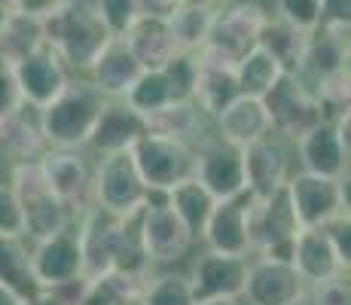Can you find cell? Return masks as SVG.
I'll return each mask as SVG.
<instances>
[{
  "label": "cell",
  "mask_w": 351,
  "mask_h": 305,
  "mask_svg": "<svg viewBox=\"0 0 351 305\" xmlns=\"http://www.w3.org/2000/svg\"><path fill=\"white\" fill-rule=\"evenodd\" d=\"M290 266L296 269V275L302 278V284H318L327 281L333 275L348 272L342 266V260L336 256L333 244H330V235L324 226L315 229H300L293 239V250H290Z\"/></svg>",
  "instance_id": "cell-22"
},
{
  "label": "cell",
  "mask_w": 351,
  "mask_h": 305,
  "mask_svg": "<svg viewBox=\"0 0 351 305\" xmlns=\"http://www.w3.org/2000/svg\"><path fill=\"white\" fill-rule=\"evenodd\" d=\"M58 3H64V0H12V12H25V16L43 19L46 12L56 10Z\"/></svg>",
  "instance_id": "cell-47"
},
{
  "label": "cell",
  "mask_w": 351,
  "mask_h": 305,
  "mask_svg": "<svg viewBox=\"0 0 351 305\" xmlns=\"http://www.w3.org/2000/svg\"><path fill=\"white\" fill-rule=\"evenodd\" d=\"M10 6H6V0H0V28H3V25H6V19H10Z\"/></svg>",
  "instance_id": "cell-51"
},
{
  "label": "cell",
  "mask_w": 351,
  "mask_h": 305,
  "mask_svg": "<svg viewBox=\"0 0 351 305\" xmlns=\"http://www.w3.org/2000/svg\"><path fill=\"white\" fill-rule=\"evenodd\" d=\"M296 232H300V220L290 208L285 186L275 189L266 199L251 202V254L290 260Z\"/></svg>",
  "instance_id": "cell-12"
},
{
  "label": "cell",
  "mask_w": 351,
  "mask_h": 305,
  "mask_svg": "<svg viewBox=\"0 0 351 305\" xmlns=\"http://www.w3.org/2000/svg\"><path fill=\"white\" fill-rule=\"evenodd\" d=\"M300 293H306V284L290 266V260L256 256L254 263H247L245 290H241L245 305H287Z\"/></svg>",
  "instance_id": "cell-17"
},
{
  "label": "cell",
  "mask_w": 351,
  "mask_h": 305,
  "mask_svg": "<svg viewBox=\"0 0 351 305\" xmlns=\"http://www.w3.org/2000/svg\"><path fill=\"white\" fill-rule=\"evenodd\" d=\"M92 205L107 208L119 217H128L147 205V186L128 150L104 153L98 159L95 183H92Z\"/></svg>",
  "instance_id": "cell-11"
},
{
  "label": "cell",
  "mask_w": 351,
  "mask_h": 305,
  "mask_svg": "<svg viewBox=\"0 0 351 305\" xmlns=\"http://www.w3.org/2000/svg\"><path fill=\"white\" fill-rule=\"evenodd\" d=\"M312 305H351V287H348V272L333 275L327 281L308 284L306 287Z\"/></svg>",
  "instance_id": "cell-42"
},
{
  "label": "cell",
  "mask_w": 351,
  "mask_h": 305,
  "mask_svg": "<svg viewBox=\"0 0 351 305\" xmlns=\"http://www.w3.org/2000/svg\"><path fill=\"white\" fill-rule=\"evenodd\" d=\"M144 134H147L144 113H138L132 104H125L123 98H104L86 147L95 150L98 156L119 153V150H132V144L141 141Z\"/></svg>",
  "instance_id": "cell-21"
},
{
  "label": "cell",
  "mask_w": 351,
  "mask_h": 305,
  "mask_svg": "<svg viewBox=\"0 0 351 305\" xmlns=\"http://www.w3.org/2000/svg\"><path fill=\"white\" fill-rule=\"evenodd\" d=\"M180 6H184V0H138V16L171 19Z\"/></svg>",
  "instance_id": "cell-46"
},
{
  "label": "cell",
  "mask_w": 351,
  "mask_h": 305,
  "mask_svg": "<svg viewBox=\"0 0 351 305\" xmlns=\"http://www.w3.org/2000/svg\"><path fill=\"white\" fill-rule=\"evenodd\" d=\"M348 67V28H330V25H318L308 31V46L306 58H302L300 77L308 86H315L324 77L346 71Z\"/></svg>",
  "instance_id": "cell-25"
},
{
  "label": "cell",
  "mask_w": 351,
  "mask_h": 305,
  "mask_svg": "<svg viewBox=\"0 0 351 305\" xmlns=\"http://www.w3.org/2000/svg\"><path fill=\"white\" fill-rule=\"evenodd\" d=\"M147 134H159V138H174V141H193L202 138L205 132V113L199 110L193 98H174L165 107L147 113Z\"/></svg>",
  "instance_id": "cell-28"
},
{
  "label": "cell",
  "mask_w": 351,
  "mask_h": 305,
  "mask_svg": "<svg viewBox=\"0 0 351 305\" xmlns=\"http://www.w3.org/2000/svg\"><path fill=\"white\" fill-rule=\"evenodd\" d=\"M302 171L324 174V178H342L348 174L351 156V110L336 119H321L302 138L293 141Z\"/></svg>",
  "instance_id": "cell-9"
},
{
  "label": "cell",
  "mask_w": 351,
  "mask_h": 305,
  "mask_svg": "<svg viewBox=\"0 0 351 305\" xmlns=\"http://www.w3.org/2000/svg\"><path fill=\"white\" fill-rule=\"evenodd\" d=\"M128 153L147 193H168L171 186L195 174V144H186V141L144 134L141 141H134Z\"/></svg>",
  "instance_id": "cell-6"
},
{
  "label": "cell",
  "mask_w": 351,
  "mask_h": 305,
  "mask_svg": "<svg viewBox=\"0 0 351 305\" xmlns=\"http://www.w3.org/2000/svg\"><path fill=\"white\" fill-rule=\"evenodd\" d=\"M251 202L254 195L247 189L214 202L211 214L205 220V229H202V241L208 244V250L235 256L251 254Z\"/></svg>",
  "instance_id": "cell-15"
},
{
  "label": "cell",
  "mask_w": 351,
  "mask_h": 305,
  "mask_svg": "<svg viewBox=\"0 0 351 305\" xmlns=\"http://www.w3.org/2000/svg\"><path fill=\"white\" fill-rule=\"evenodd\" d=\"M138 305H195L190 278L178 272H165L156 278H147L144 290L138 296Z\"/></svg>",
  "instance_id": "cell-38"
},
{
  "label": "cell",
  "mask_w": 351,
  "mask_h": 305,
  "mask_svg": "<svg viewBox=\"0 0 351 305\" xmlns=\"http://www.w3.org/2000/svg\"><path fill=\"white\" fill-rule=\"evenodd\" d=\"M0 305H28L22 293H16L12 287H6V284H0Z\"/></svg>",
  "instance_id": "cell-49"
},
{
  "label": "cell",
  "mask_w": 351,
  "mask_h": 305,
  "mask_svg": "<svg viewBox=\"0 0 351 305\" xmlns=\"http://www.w3.org/2000/svg\"><path fill=\"white\" fill-rule=\"evenodd\" d=\"M10 186L16 189L19 202L25 211V239L43 241L49 235L62 232L71 226L73 214L67 211V205L49 189L43 171H40L37 159H22L12 162V174H10Z\"/></svg>",
  "instance_id": "cell-3"
},
{
  "label": "cell",
  "mask_w": 351,
  "mask_h": 305,
  "mask_svg": "<svg viewBox=\"0 0 351 305\" xmlns=\"http://www.w3.org/2000/svg\"><path fill=\"white\" fill-rule=\"evenodd\" d=\"M256 46H263L285 71L300 73L302 58H306V46H308V31L293 28V25L278 16H269L266 22H263L260 43Z\"/></svg>",
  "instance_id": "cell-29"
},
{
  "label": "cell",
  "mask_w": 351,
  "mask_h": 305,
  "mask_svg": "<svg viewBox=\"0 0 351 305\" xmlns=\"http://www.w3.org/2000/svg\"><path fill=\"white\" fill-rule=\"evenodd\" d=\"M138 235L150 263H180L193 247V232L168 205V193H147V205L138 211Z\"/></svg>",
  "instance_id": "cell-8"
},
{
  "label": "cell",
  "mask_w": 351,
  "mask_h": 305,
  "mask_svg": "<svg viewBox=\"0 0 351 305\" xmlns=\"http://www.w3.org/2000/svg\"><path fill=\"white\" fill-rule=\"evenodd\" d=\"M28 107H22L19 113L6 117L0 122V156L12 162H22V159H40L46 150V141L40 134L37 117L28 119Z\"/></svg>",
  "instance_id": "cell-30"
},
{
  "label": "cell",
  "mask_w": 351,
  "mask_h": 305,
  "mask_svg": "<svg viewBox=\"0 0 351 305\" xmlns=\"http://www.w3.org/2000/svg\"><path fill=\"white\" fill-rule=\"evenodd\" d=\"M83 223L77 229V239H80V250H83V275L86 278H98L107 275L117 263L119 250L125 244L128 235V217H119L107 208H86Z\"/></svg>",
  "instance_id": "cell-13"
},
{
  "label": "cell",
  "mask_w": 351,
  "mask_h": 305,
  "mask_svg": "<svg viewBox=\"0 0 351 305\" xmlns=\"http://www.w3.org/2000/svg\"><path fill=\"white\" fill-rule=\"evenodd\" d=\"M195 305H245V302H241V296H217V300H205Z\"/></svg>",
  "instance_id": "cell-50"
},
{
  "label": "cell",
  "mask_w": 351,
  "mask_h": 305,
  "mask_svg": "<svg viewBox=\"0 0 351 305\" xmlns=\"http://www.w3.org/2000/svg\"><path fill=\"white\" fill-rule=\"evenodd\" d=\"M195 180L214 195V199H229V195L245 193V165H241V150L229 147L220 138L202 141L195 147Z\"/></svg>",
  "instance_id": "cell-18"
},
{
  "label": "cell",
  "mask_w": 351,
  "mask_h": 305,
  "mask_svg": "<svg viewBox=\"0 0 351 305\" xmlns=\"http://www.w3.org/2000/svg\"><path fill=\"white\" fill-rule=\"evenodd\" d=\"M239 80H235V64L208 58L199 52V73H195L193 101L208 119H214L232 98H239Z\"/></svg>",
  "instance_id": "cell-27"
},
{
  "label": "cell",
  "mask_w": 351,
  "mask_h": 305,
  "mask_svg": "<svg viewBox=\"0 0 351 305\" xmlns=\"http://www.w3.org/2000/svg\"><path fill=\"white\" fill-rule=\"evenodd\" d=\"M0 235L6 239H25V211L16 189L0 180Z\"/></svg>",
  "instance_id": "cell-40"
},
{
  "label": "cell",
  "mask_w": 351,
  "mask_h": 305,
  "mask_svg": "<svg viewBox=\"0 0 351 305\" xmlns=\"http://www.w3.org/2000/svg\"><path fill=\"white\" fill-rule=\"evenodd\" d=\"M214 10L202 3H186L168 19V28H171L174 46L178 52H202L208 40V28H211Z\"/></svg>",
  "instance_id": "cell-35"
},
{
  "label": "cell",
  "mask_w": 351,
  "mask_h": 305,
  "mask_svg": "<svg viewBox=\"0 0 351 305\" xmlns=\"http://www.w3.org/2000/svg\"><path fill=\"white\" fill-rule=\"evenodd\" d=\"M43 43V34H40V19L25 16V12H10L6 25L0 28V52L6 58H22L31 49Z\"/></svg>",
  "instance_id": "cell-37"
},
{
  "label": "cell",
  "mask_w": 351,
  "mask_h": 305,
  "mask_svg": "<svg viewBox=\"0 0 351 305\" xmlns=\"http://www.w3.org/2000/svg\"><path fill=\"white\" fill-rule=\"evenodd\" d=\"M285 73V67L269 56L263 46H254L247 56H241L235 61V80H239V92L241 95H254L263 98L269 89L275 86V80Z\"/></svg>",
  "instance_id": "cell-33"
},
{
  "label": "cell",
  "mask_w": 351,
  "mask_h": 305,
  "mask_svg": "<svg viewBox=\"0 0 351 305\" xmlns=\"http://www.w3.org/2000/svg\"><path fill=\"white\" fill-rule=\"evenodd\" d=\"M12 64H16V83H19V92H22V101L31 110L46 107L71 83V71L46 43H40L28 56L16 58Z\"/></svg>",
  "instance_id": "cell-16"
},
{
  "label": "cell",
  "mask_w": 351,
  "mask_h": 305,
  "mask_svg": "<svg viewBox=\"0 0 351 305\" xmlns=\"http://www.w3.org/2000/svg\"><path fill=\"white\" fill-rule=\"evenodd\" d=\"M37 162L49 189L64 202L67 211L83 214L86 208H92L95 165L83 153V147H46Z\"/></svg>",
  "instance_id": "cell-10"
},
{
  "label": "cell",
  "mask_w": 351,
  "mask_h": 305,
  "mask_svg": "<svg viewBox=\"0 0 351 305\" xmlns=\"http://www.w3.org/2000/svg\"><path fill=\"white\" fill-rule=\"evenodd\" d=\"M241 165H245V186L254 199H266L275 189H281L290 178L293 150L290 141L269 132L263 138L241 147Z\"/></svg>",
  "instance_id": "cell-14"
},
{
  "label": "cell",
  "mask_w": 351,
  "mask_h": 305,
  "mask_svg": "<svg viewBox=\"0 0 351 305\" xmlns=\"http://www.w3.org/2000/svg\"><path fill=\"white\" fill-rule=\"evenodd\" d=\"M28 305H71L64 296H58L56 290H37L34 296H28Z\"/></svg>",
  "instance_id": "cell-48"
},
{
  "label": "cell",
  "mask_w": 351,
  "mask_h": 305,
  "mask_svg": "<svg viewBox=\"0 0 351 305\" xmlns=\"http://www.w3.org/2000/svg\"><path fill=\"white\" fill-rule=\"evenodd\" d=\"M31 269L40 290L62 287V284L80 278L83 275V250H80L77 232L67 226L62 232L37 241V247L31 250Z\"/></svg>",
  "instance_id": "cell-19"
},
{
  "label": "cell",
  "mask_w": 351,
  "mask_h": 305,
  "mask_svg": "<svg viewBox=\"0 0 351 305\" xmlns=\"http://www.w3.org/2000/svg\"><path fill=\"white\" fill-rule=\"evenodd\" d=\"M125 46L132 49V56L138 58V64L144 71H156L165 67L174 58L178 46H174L171 28H168V19H150V16H138L128 31L123 34Z\"/></svg>",
  "instance_id": "cell-26"
},
{
  "label": "cell",
  "mask_w": 351,
  "mask_h": 305,
  "mask_svg": "<svg viewBox=\"0 0 351 305\" xmlns=\"http://www.w3.org/2000/svg\"><path fill=\"white\" fill-rule=\"evenodd\" d=\"M285 189H287L290 208H293L296 220H300V229L327 226L330 220L351 211L348 174L324 178V174H312V171H290Z\"/></svg>",
  "instance_id": "cell-5"
},
{
  "label": "cell",
  "mask_w": 351,
  "mask_h": 305,
  "mask_svg": "<svg viewBox=\"0 0 351 305\" xmlns=\"http://www.w3.org/2000/svg\"><path fill=\"white\" fill-rule=\"evenodd\" d=\"M263 107H266V113H269L272 132L287 138L290 144L324 119L321 101H318V95H315V89L300 73H290V71L281 73L272 89L263 95Z\"/></svg>",
  "instance_id": "cell-7"
},
{
  "label": "cell",
  "mask_w": 351,
  "mask_h": 305,
  "mask_svg": "<svg viewBox=\"0 0 351 305\" xmlns=\"http://www.w3.org/2000/svg\"><path fill=\"white\" fill-rule=\"evenodd\" d=\"M318 25H330V28H351V0H321Z\"/></svg>",
  "instance_id": "cell-45"
},
{
  "label": "cell",
  "mask_w": 351,
  "mask_h": 305,
  "mask_svg": "<svg viewBox=\"0 0 351 305\" xmlns=\"http://www.w3.org/2000/svg\"><path fill=\"white\" fill-rule=\"evenodd\" d=\"M92 6L113 37H123L128 25L138 19V0H92Z\"/></svg>",
  "instance_id": "cell-39"
},
{
  "label": "cell",
  "mask_w": 351,
  "mask_h": 305,
  "mask_svg": "<svg viewBox=\"0 0 351 305\" xmlns=\"http://www.w3.org/2000/svg\"><path fill=\"white\" fill-rule=\"evenodd\" d=\"M287 305H312V300H308V293H300L293 302H287Z\"/></svg>",
  "instance_id": "cell-52"
},
{
  "label": "cell",
  "mask_w": 351,
  "mask_h": 305,
  "mask_svg": "<svg viewBox=\"0 0 351 305\" xmlns=\"http://www.w3.org/2000/svg\"><path fill=\"white\" fill-rule=\"evenodd\" d=\"M43 43L64 61L67 71L86 73L113 34L89 0H64L40 19Z\"/></svg>",
  "instance_id": "cell-1"
},
{
  "label": "cell",
  "mask_w": 351,
  "mask_h": 305,
  "mask_svg": "<svg viewBox=\"0 0 351 305\" xmlns=\"http://www.w3.org/2000/svg\"><path fill=\"white\" fill-rule=\"evenodd\" d=\"M86 73H89V83L98 86L104 98H123L134 86V80L144 73V67L138 64V58L132 56L123 37H110V43L98 52V58L92 61Z\"/></svg>",
  "instance_id": "cell-23"
},
{
  "label": "cell",
  "mask_w": 351,
  "mask_h": 305,
  "mask_svg": "<svg viewBox=\"0 0 351 305\" xmlns=\"http://www.w3.org/2000/svg\"><path fill=\"white\" fill-rule=\"evenodd\" d=\"M141 290H144V281H138V278L107 272L89 278L77 305H138Z\"/></svg>",
  "instance_id": "cell-34"
},
{
  "label": "cell",
  "mask_w": 351,
  "mask_h": 305,
  "mask_svg": "<svg viewBox=\"0 0 351 305\" xmlns=\"http://www.w3.org/2000/svg\"><path fill=\"white\" fill-rule=\"evenodd\" d=\"M178 98V92H174V83L171 77L165 73V67H156V71H144L138 80H134V86L123 95L125 104H132L138 113H153L159 110V107H165L168 101Z\"/></svg>",
  "instance_id": "cell-36"
},
{
  "label": "cell",
  "mask_w": 351,
  "mask_h": 305,
  "mask_svg": "<svg viewBox=\"0 0 351 305\" xmlns=\"http://www.w3.org/2000/svg\"><path fill=\"white\" fill-rule=\"evenodd\" d=\"M318 6L321 0H275V16L300 31H315L318 28Z\"/></svg>",
  "instance_id": "cell-41"
},
{
  "label": "cell",
  "mask_w": 351,
  "mask_h": 305,
  "mask_svg": "<svg viewBox=\"0 0 351 305\" xmlns=\"http://www.w3.org/2000/svg\"><path fill=\"white\" fill-rule=\"evenodd\" d=\"M266 19V6L256 0H229V3L217 6L211 28H208V40L202 46V56L235 64L260 43V31Z\"/></svg>",
  "instance_id": "cell-4"
},
{
  "label": "cell",
  "mask_w": 351,
  "mask_h": 305,
  "mask_svg": "<svg viewBox=\"0 0 351 305\" xmlns=\"http://www.w3.org/2000/svg\"><path fill=\"white\" fill-rule=\"evenodd\" d=\"M0 284L12 287L25 300L40 290L34 269H31V250L25 247V239H6V235H0Z\"/></svg>",
  "instance_id": "cell-32"
},
{
  "label": "cell",
  "mask_w": 351,
  "mask_h": 305,
  "mask_svg": "<svg viewBox=\"0 0 351 305\" xmlns=\"http://www.w3.org/2000/svg\"><path fill=\"white\" fill-rule=\"evenodd\" d=\"M214 195L208 193L195 178L178 183V186L168 189V205L178 211V217L186 223V229L193 232V239H202V229H205V220L214 208Z\"/></svg>",
  "instance_id": "cell-31"
},
{
  "label": "cell",
  "mask_w": 351,
  "mask_h": 305,
  "mask_svg": "<svg viewBox=\"0 0 351 305\" xmlns=\"http://www.w3.org/2000/svg\"><path fill=\"white\" fill-rule=\"evenodd\" d=\"M247 275V256L220 254V250H205L193 263L190 290L195 302L217 300V296H241Z\"/></svg>",
  "instance_id": "cell-20"
},
{
  "label": "cell",
  "mask_w": 351,
  "mask_h": 305,
  "mask_svg": "<svg viewBox=\"0 0 351 305\" xmlns=\"http://www.w3.org/2000/svg\"><path fill=\"white\" fill-rule=\"evenodd\" d=\"M214 122H217V138L229 147H239V150L272 132V122H269V113L263 107V98H254V95L232 98L214 117Z\"/></svg>",
  "instance_id": "cell-24"
},
{
  "label": "cell",
  "mask_w": 351,
  "mask_h": 305,
  "mask_svg": "<svg viewBox=\"0 0 351 305\" xmlns=\"http://www.w3.org/2000/svg\"><path fill=\"white\" fill-rule=\"evenodd\" d=\"M104 104V95L89 80H71L58 98L37 110V125L46 147H86Z\"/></svg>",
  "instance_id": "cell-2"
},
{
  "label": "cell",
  "mask_w": 351,
  "mask_h": 305,
  "mask_svg": "<svg viewBox=\"0 0 351 305\" xmlns=\"http://www.w3.org/2000/svg\"><path fill=\"white\" fill-rule=\"evenodd\" d=\"M324 229H327L330 244H333L336 256H339L342 266L348 269V263H351V220H348V214H342V217H336V220H330Z\"/></svg>",
  "instance_id": "cell-44"
},
{
  "label": "cell",
  "mask_w": 351,
  "mask_h": 305,
  "mask_svg": "<svg viewBox=\"0 0 351 305\" xmlns=\"http://www.w3.org/2000/svg\"><path fill=\"white\" fill-rule=\"evenodd\" d=\"M22 107H25V101L16 83V64H12V58H6L0 52V122L6 117H12V113H19Z\"/></svg>",
  "instance_id": "cell-43"
}]
</instances>
